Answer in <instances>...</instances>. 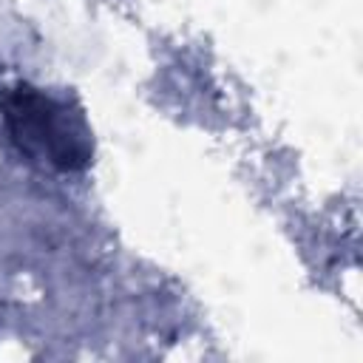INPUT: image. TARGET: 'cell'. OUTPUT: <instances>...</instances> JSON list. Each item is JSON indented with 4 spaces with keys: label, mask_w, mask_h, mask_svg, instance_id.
Returning a JSON list of instances; mask_svg holds the SVG:
<instances>
[{
    "label": "cell",
    "mask_w": 363,
    "mask_h": 363,
    "mask_svg": "<svg viewBox=\"0 0 363 363\" xmlns=\"http://www.w3.org/2000/svg\"><path fill=\"white\" fill-rule=\"evenodd\" d=\"M3 119L14 145L57 170H79L91 162V139L68 105L20 85L3 96Z\"/></svg>",
    "instance_id": "6da1fadb"
}]
</instances>
